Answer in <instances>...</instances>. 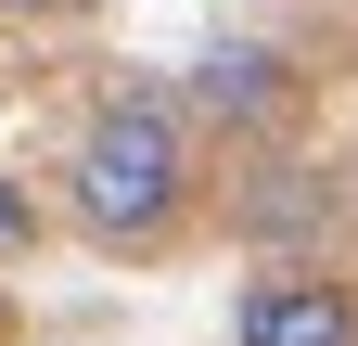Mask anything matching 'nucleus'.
Returning <instances> with one entry per match:
<instances>
[{
    "label": "nucleus",
    "mask_w": 358,
    "mask_h": 346,
    "mask_svg": "<svg viewBox=\"0 0 358 346\" xmlns=\"http://www.w3.org/2000/svg\"><path fill=\"white\" fill-rule=\"evenodd\" d=\"M179 205H192V128L166 90H115L77 128V219L103 244H166Z\"/></svg>",
    "instance_id": "nucleus-1"
},
{
    "label": "nucleus",
    "mask_w": 358,
    "mask_h": 346,
    "mask_svg": "<svg viewBox=\"0 0 358 346\" xmlns=\"http://www.w3.org/2000/svg\"><path fill=\"white\" fill-rule=\"evenodd\" d=\"M243 346H358V295L333 270H256L243 282Z\"/></svg>",
    "instance_id": "nucleus-2"
},
{
    "label": "nucleus",
    "mask_w": 358,
    "mask_h": 346,
    "mask_svg": "<svg viewBox=\"0 0 358 346\" xmlns=\"http://www.w3.org/2000/svg\"><path fill=\"white\" fill-rule=\"evenodd\" d=\"M282 52H268V39H231V52H205V103L217 116H282Z\"/></svg>",
    "instance_id": "nucleus-3"
},
{
    "label": "nucleus",
    "mask_w": 358,
    "mask_h": 346,
    "mask_svg": "<svg viewBox=\"0 0 358 346\" xmlns=\"http://www.w3.org/2000/svg\"><path fill=\"white\" fill-rule=\"evenodd\" d=\"M26 244H38V205H26L13 167H0V256H26Z\"/></svg>",
    "instance_id": "nucleus-4"
},
{
    "label": "nucleus",
    "mask_w": 358,
    "mask_h": 346,
    "mask_svg": "<svg viewBox=\"0 0 358 346\" xmlns=\"http://www.w3.org/2000/svg\"><path fill=\"white\" fill-rule=\"evenodd\" d=\"M26 13H90V0H26Z\"/></svg>",
    "instance_id": "nucleus-5"
}]
</instances>
